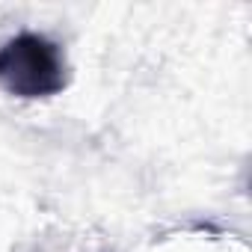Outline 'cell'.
Returning <instances> with one entry per match:
<instances>
[{
  "label": "cell",
  "instance_id": "obj_1",
  "mask_svg": "<svg viewBox=\"0 0 252 252\" xmlns=\"http://www.w3.org/2000/svg\"><path fill=\"white\" fill-rule=\"evenodd\" d=\"M68 83V68L48 36L18 33L0 45V86L15 98H51Z\"/></svg>",
  "mask_w": 252,
  "mask_h": 252
}]
</instances>
